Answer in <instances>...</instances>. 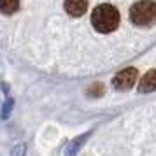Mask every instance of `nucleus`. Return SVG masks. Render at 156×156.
Returning a JSON list of instances; mask_svg holds the SVG:
<instances>
[{"label": "nucleus", "instance_id": "4", "mask_svg": "<svg viewBox=\"0 0 156 156\" xmlns=\"http://www.w3.org/2000/svg\"><path fill=\"white\" fill-rule=\"evenodd\" d=\"M63 7L67 11V14L74 16V18H79L86 12V7H88V0H65Z\"/></svg>", "mask_w": 156, "mask_h": 156}, {"label": "nucleus", "instance_id": "1", "mask_svg": "<svg viewBox=\"0 0 156 156\" xmlns=\"http://www.w3.org/2000/svg\"><path fill=\"white\" fill-rule=\"evenodd\" d=\"M91 25L100 34H111L119 25V12L111 4H102L91 12Z\"/></svg>", "mask_w": 156, "mask_h": 156}, {"label": "nucleus", "instance_id": "8", "mask_svg": "<svg viewBox=\"0 0 156 156\" xmlns=\"http://www.w3.org/2000/svg\"><path fill=\"white\" fill-rule=\"evenodd\" d=\"M25 149H27V146H25V144H18L16 147H12L11 156H25V153H27Z\"/></svg>", "mask_w": 156, "mask_h": 156}, {"label": "nucleus", "instance_id": "5", "mask_svg": "<svg viewBox=\"0 0 156 156\" xmlns=\"http://www.w3.org/2000/svg\"><path fill=\"white\" fill-rule=\"evenodd\" d=\"M156 86V81H154V70H149L144 77H142V83L140 86H139V91L142 93H151L153 90H154Z\"/></svg>", "mask_w": 156, "mask_h": 156}, {"label": "nucleus", "instance_id": "6", "mask_svg": "<svg viewBox=\"0 0 156 156\" xmlns=\"http://www.w3.org/2000/svg\"><path fill=\"white\" fill-rule=\"evenodd\" d=\"M20 7V0H0V12L2 14H14Z\"/></svg>", "mask_w": 156, "mask_h": 156}, {"label": "nucleus", "instance_id": "9", "mask_svg": "<svg viewBox=\"0 0 156 156\" xmlns=\"http://www.w3.org/2000/svg\"><path fill=\"white\" fill-rule=\"evenodd\" d=\"M11 109H12V100H7V104L4 107V112H2V118H7L11 114Z\"/></svg>", "mask_w": 156, "mask_h": 156}, {"label": "nucleus", "instance_id": "7", "mask_svg": "<svg viewBox=\"0 0 156 156\" xmlns=\"http://www.w3.org/2000/svg\"><path fill=\"white\" fill-rule=\"evenodd\" d=\"M86 139H88V135H79L77 139H76V140L69 146V149H67V154H65V156H76V154H77V151L81 149V146L84 144Z\"/></svg>", "mask_w": 156, "mask_h": 156}, {"label": "nucleus", "instance_id": "3", "mask_svg": "<svg viewBox=\"0 0 156 156\" xmlns=\"http://www.w3.org/2000/svg\"><path fill=\"white\" fill-rule=\"evenodd\" d=\"M137 76H139V72H137V69H133V67H128L125 70H121L119 74L114 76V79H112L114 90H118V91H126V90H130V88L135 84Z\"/></svg>", "mask_w": 156, "mask_h": 156}, {"label": "nucleus", "instance_id": "2", "mask_svg": "<svg viewBox=\"0 0 156 156\" xmlns=\"http://www.w3.org/2000/svg\"><path fill=\"white\" fill-rule=\"evenodd\" d=\"M156 16V5L153 0H140L132 5L130 9V20L137 27H149L153 25Z\"/></svg>", "mask_w": 156, "mask_h": 156}]
</instances>
